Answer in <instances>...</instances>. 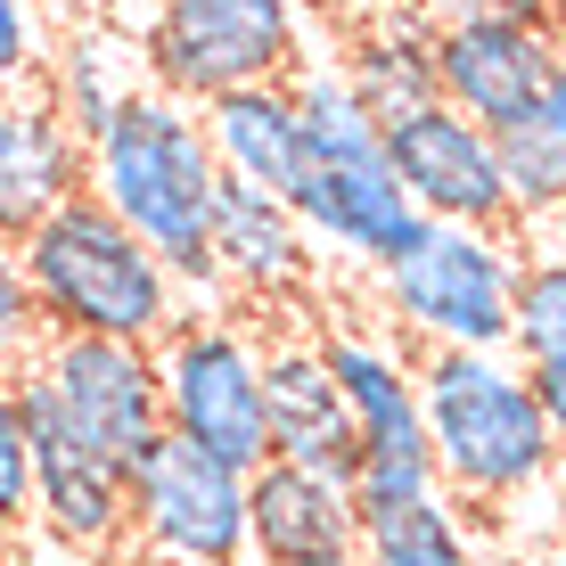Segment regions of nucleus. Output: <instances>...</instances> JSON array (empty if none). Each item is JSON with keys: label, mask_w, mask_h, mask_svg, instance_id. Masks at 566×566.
Returning <instances> with one entry per match:
<instances>
[{"label": "nucleus", "mask_w": 566, "mask_h": 566, "mask_svg": "<svg viewBox=\"0 0 566 566\" xmlns=\"http://www.w3.org/2000/svg\"><path fill=\"white\" fill-rule=\"evenodd\" d=\"M427 9H436V25H460V17H517V25H534V33L558 42L566 0H427Z\"/></svg>", "instance_id": "obj_26"}, {"label": "nucleus", "mask_w": 566, "mask_h": 566, "mask_svg": "<svg viewBox=\"0 0 566 566\" xmlns=\"http://www.w3.org/2000/svg\"><path fill=\"white\" fill-rule=\"evenodd\" d=\"M66 198H83V140L42 83L0 91V239H33Z\"/></svg>", "instance_id": "obj_12"}, {"label": "nucleus", "mask_w": 566, "mask_h": 566, "mask_svg": "<svg viewBox=\"0 0 566 566\" xmlns=\"http://www.w3.org/2000/svg\"><path fill=\"white\" fill-rule=\"evenodd\" d=\"M419 419L443 493L476 510L534 501L566 460L517 354H419Z\"/></svg>", "instance_id": "obj_2"}, {"label": "nucleus", "mask_w": 566, "mask_h": 566, "mask_svg": "<svg viewBox=\"0 0 566 566\" xmlns=\"http://www.w3.org/2000/svg\"><path fill=\"white\" fill-rule=\"evenodd\" d=\"M0 345L33 354L42 345V312H33V280H25V239H0Z\"/></svg>", "instance_id": "obj_24"}, {"label": "nucleus", "mask_w": 566, "mask_h": 566, "mask_svg": "<svg viewBox=\"0 0 566 566\" xmlns=\"http://www.w3.org/2000/svg\"><path fill=\"white\" fill-rule=\"evenodd\" d=\"M510 354H517L525 369L566 361V247H542V255H525V263H517Z\"/></svg>", "instance_id": "obj_21"}, {"label": "nucleus", "mask_w": 566, "mask_h": 566, "mask_svg": "<svg viewBox=\"0 0 566 566\" xmlns=\"http://www.w3.org/2000/svg\"><path fill=\"white\" fill-rule=\"evenodd\" d=\"M42 83V25H33V0H0V91Z\"/></svg>", "instance_id": "obj_25"}, {"label": "nucleus", "mask_w": 566, "mask_h": 566, "mask_svg": "<svg viewBox=\"0 0 566 566\" xmlns=\"http://www.w3.org/2000/svg\"><path fill=\"white\" fill-rule=\"evenodd\" d=\"M156 386H165V436L198 443L222 468L255 476L271 460L263 427V345L222 312H181L165 345H156Z\"/></svg>", "instance_id": "obj_6"}, {"label": "nucleus", "mask_w": 566, "mask_h": 566, "mask_svg": "<svg viewBox=\"0 0 566 566\" xmlns=\"http://www.w3.org/2000/svg\"><path fill=\"white\" fill-rule=\"evenodd\" d=\"M517 263H525V247H510V230L427 222L411 255H395L378 271V304L427 354H510Z\"/></svg>", "instance_id": "obj_4"}, {"label": "nucleus", "mask_w": 566, "mask_h": 566, "mask_svg": "<svg viewBox=\"0 0 566 566\" xmlns=\"http://www.w3.org/2000/svg\"><path fill=\"white\" fill-rule=\"evenodd\" d=\"M337 74H345V91H354L386 132L411 124V115H427V107H443V91H436V17H419V9L378 17V25L345 50Z\"/></svg>", "instance_id": "obj_17"}, {"label": "nucleus", "mask_w": 566, "mask_h": 566, "mask_svg": "<svg viewBox=\"0 0 566 566\" xmlns=\"http://www.w3.org/2000/svg\"><path fill=\"white\" fill-rule=\"evenodd\" d=\"M551 57L558 42L517 17H460V25H436V91L443 107L501 132L534 124L542 115V91H551Z\"/></svg>", "instance_id": "obj_9"}, {"label": "nucleus", "mask_w": 566, "mask_h": 566, "mask_svg": "<svg viewBox=\"0 0 566 566\" xmlns=\"http://www.w3.org/2000/svg\"><path fill=\"white\" fill-rule=\"evenodd\" d=\"M304 566H361V558H304Z\"/></svg>", "instance_id": "obj_32"}, {"label": "nucleus", "mask_w": 566, "mask_h": 566, "mask_svg": "<svg viewBox=\"0 0 566 566\" xmlns=\"http://www.w3.org/2000/svg\"><path fill=\"white\" fill-rule=\"evenodd\" d=\"M132 566H140V558H132Z\"/></svg>", "instance_id": "obj_34"}, {"label": "nucleus", "mask_w": 566, "mask_h": 566, "mask_svg": "<svg viewBox=\"0 0 566 566\" xmlns=\"http://www.w3.org/2000/svg\"><path fill=\"white\" fill-rule=\"evenodd\" d=\"M361 566H476V542L452 501H411V510H361Z\"/></svg>", "instance_id": "obj_19"}, {"label": "nucleus", "mask_w": 566, "mask_h": 566, "mask_svg": "<svg viewBox=\"0 0 566 566\" xmlns=\"http://www.w3.org/2000/svg\"><path fill=\"white\" fill-rule=\"evenodd\" d=\"M525 378H534V402H542V419H551V436L566 452V361H542V369H525Z\"/></svg>", "instance_id": "obj_27"}, {"label": "nucleus", "mask_w": 566, "mask_h": 566, "mask_svg": "<svg viewBox=\"0 0 566 566\" xmlns=\"http://www.w3.org/2000/svg\"><path fill=\"white\" fill-rule=\"evenodd\" d=\"M148 91L213 107L230 91H271L304 66L296 0H156L140 25Z\"/></svg>", "instance_id": "obj_5"}, {"label": "nucleus", "mask_w": 566, "mask_h": 566, "mask_svg": "<svg viewBox=\"0 0 566 566\" xmlns=\"http://www.w3.org/2000/svg\"><path fill=\"white\" fill-rule=\"evenodd\" d=\"M386 165H395L402 198L427 222L460 230H510V189H501V148L484 124H468L452 107H427L411 124L386 132Z\"/></svg>", "instance_id": "obj_10"}, {"label": "nucleus", "mask_w": 566, "mask_h": 566, "mask_svg": "<svg viewBox=\"0 0 566 566\" xmlns=\"http://www.w3.org/2000/svg\"><path fill=\"white\" fill-rule=\"evenodd\" d=\"M33 525V443L17 427V402L0 395V542Z\"/></svg>", "instance_id": "obj_23"}, {"label": "nucleus", "mask_w": 566, "mask_h": 566, "mask_svg": "<svg viewBox=\"0 0 566 566\" xmlns=\"http://www.w3.org/2000/svg\"><path fill=\"white\" fill-rule=\"evenodd\" d=\"M17 369H25V354H9V345H0V395L17 386Z\"/></svg>", "instance_id": "obj_29"}, {"label": "nucleus", "mask_w": 566, "mask_h": 566, "mask_svg": "<svg viewBox=\"0 0 566 566\" xmlns=\"http://www.w3.org/2000/svg\"><path fill=\"white\" fill-rule=\"evenodd\" d=\"M132 493V551L140 566H247V476L181 436H156L124 468Z\"/></svg>", "instance_id": "obj_7"}, {"label": "nucleus", "mask_w": 566, "mask_h": 566, "mask_svg": "<svg viewBox=\"0 0 566 566\" xmlns=\"http://www.w3.org/2000/svg\"><path fill=\"white\" fill-rule=\"evenodd\" d=\"M83 189L172 271V287H206V296L230 287L222 263H213V247H206L222 172H213L198 107L165 99V91H140V99L83 148Z\"/></svg>", "instance_id": "obj_1"}, {"label": "nucleus", "mask_w": 566, "mask_h": 566, "mask_svg": "<svg viewBox=\"0 0 566 566\" xmlns=\"http://www.w3.org/2000/svg\"><path fill=\"white\" fill-rule=\"evenodd\" d=\"M124 9H156V0H124Z\"/></svg>", "instance_id": "obj_33"}, {"label": "nucleus", "mask_w": 566, "mask_h": 566, "mask_svg": "<svg viewBox=\"0 0 566 566\" xmlns=\"http://www.w3.org/2000/svg\"><path fill=\"white\" fill-rule=\"evenodd\" d=\"M501 189H510V222H566V140L551 124L501 132Z\"/></svg>", "instance_id": "obj_20"}, {"label": "nucleus", "mask_w": 566, "mask_h": 566, "mask_svg": "<svg viewBox=\"0 0 566 566\" xmlns=\"http://www.w3.org/2000/svg\"><path fill=\"white\" fill-rule=\"evenodd\" d=\"M42 91H50V107L66 115V132L91 148L115 115L148 91L140 33H124L115 17H83V25H66V42L42 57Z\"/></svg>", "instance_id": "obj_14"}, {"label": "nucleus", "mask_w": 566, "mask_h": 566, "mask_svg": "<svg viewBox=\"0 0 566 566\" xmlns=\"http://www.w3.org/2000/svg\"><path fill=\"white\" fill-rule=\"evenodd\" d=\"M263 427H271V460H296V468L354 493L361 436H354V411H345V395H337V378H328L312 337L263 345Z\"/></svg>", "instance_id": "obj_11"}, {"label": "nucleus", "mask_w": 566, "mask_h": 566, "mask_svg": "<svg viewBox=\"0 0 566 566\" xmlns=\"http://www.w3.org/2000/svg\"><path fill=\"white\" fill-rule=\"evenodd\" d=\"M198 124H206V148H213V172H222V181L271 189V198H287V189L304 181V132H296L287 83L230 91V99L198 107Z\"/></svg>", "instance_id": "obj_16"}, {"label": "nucleus", "mask_w": 566, "mask_h": 566, "mask_svg": "<svg viewBox=\"0 0 566 566\" xmlns=\"http://www.w3.org/2000/svg\"><path fill=\"white\" fill-rule=\"evenodd\" d=\"M534 566H566V517H558V542H551V551H542Z\"/></svg>", "instance_id": "obj_30"}, {"label": "nucleus", "mask_w": 566, "mask_h": 566, "mask_svg": "<svg viewBox=\"0 0 566 566\" xmlns=\"http://www.w3.org/2000/svg\"><path fill=\"white\" fill-rule=\"evenodd\" d=\"M542 124H551L558 140H566V50L551 57V91H542Z\"/></svg>", "instance_id": "obj_28"}, {"label": "nucleus", "mask_w": 566, "mask_h": 566, "mask_svg": "<svg viewBox=\"0 0 566 566\" xmlns=\"http://www.w3.org/2000/svg\"><path fill=\"white\" fill-rule=\"evenodd\" d=\"M213 263H222L230 287L247 296H296L312 280V239L304 222L287 213V198L271 189H247V181H222L213 189V230H206Z\"/></svg>", "instance_id": "obj_15"}, {"label": "nucleus", "mask_w": 566, "mask_h": 566, "mask_svg": "<svg viewBox=\"0 0 566 566\" xmlns=\"http://www.w3.org/2000/svg\"><path fill=\"white\" fill-rule=\"evenodd\" d=\"M247 542L263 566H304V558H354L361 551V510L345 484L312 476L296 460H263L247 476Z\"/></svg>", "instance_id": "obj_13"}, {"label": "nucleus", "mask_w": 566, "mask_h": 566, "mask_svg": "<svg viewBox=\"0 0 566 566\" xmlns=\"http://www.w3.org/2000/svg\"><path fill=\"white\" fill-rule=\"evenodd\" d=\"M312 345H321V361H328V378H337L361 443H427L419 361H402L386 337H361V328H328V337H312Z\"/></svg>", "instance_id": "obj_18"}, {"label": "nucleus", "mask_w": 566, "mask_h": 566, "mask_svg": "<svg viewBox=\"0 0 566 566\" xmlns=\"http://www.w3.org/2000/svg\"><path fill=\"white\" fill-rule=\"evenodd\" d=\"M33 378L50 386V402L66 411L74 443H91L99 460L132 468L165 436V386H156L148 345H107V337H42L33 345Z\"/></svg>", "instance_id": "obj_8"}, {"label": "nucleus", "mask_w": 566, "mask_h": 566, "mask_svg": "<svg viewBox=\"0 0 566 566\" xmlns=\"http://www.w3.org/2000/svg\"><path fill=\"white\" fill-rule=\"evenodd\" d=\"M25 280L42 337H107V345H165L181 328V287L172 271L132 239L115 213L91 198H66L25 239Z\"/></svg>", "instance_id": "obj_3"}, {"label": "nucleus", "mask_w": 566, "mask_h": 566, "mask_svg": "<svg viewBox=\"0 0 566 566\" xmlns=\"http://www.w3.org/2000/svg\"><path fill=\"white\" fill-rule=\"evenodd\" d=\"M411 501H443V468L427 443H361L354 510H411Z\"/></svg>", "instance_id": "obj_22"}, {"label": "nucleus", "mask_w": 566, "mask_h": 566, "mask_svg": "<svg viewBox=\"0 0 566 566\" xmlns=\"http://www.w3.org/2000/svg\"><path fill=\"white\" fill-rule=\"evenodd\" d=\"M476 566H534V558H517V551H476Z\"/></svg>", "instance_id": "obj_31"}]
</instances>
